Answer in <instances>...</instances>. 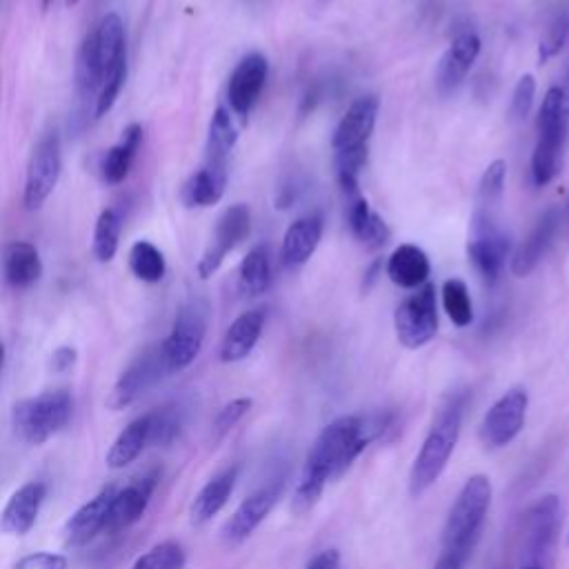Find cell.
<instances>
[{
  "label": "cell",
  "mask_w": 569,
  "mask_h": 569,
  "mask_svg": "<svg viewBox=\"0 0 569 569\" xmlns=\"http://www.w3.org/2000/svg\"><path fill=\"white\" fill-rule=\"evenodd\" d=\"M239 143V130L232 121V113L225 107L214 111V119L209 125V141H207V158L214 165H227V156Z\"/></svg>",
  "instance_id": "cell-33"
},
{
  "label": "cell",
  "mask_w": 569,
  "mask_h": 569,
  "mask_svg": "<svg viewBox=\"0 0 569 569\" xmlns=\"http://www.w3.org/2000/svg\"><path fill=\"white\" fill-rule=\"evenodd\" d=\"M187 556L180 543L165 540L145 551L132 569H185Z\"/></svg>",
  "instance_id": "cell-40"
},
{
  "label": "cell",
  "mask_w": 569,
  "mask_h": 569,
  "mask_svg": "<svg viewBox=\"0 0 569 569\" xmlns=\"http://www.w3.org/2000/svg\"><path fill=\"white\" fill-rule=\"evenodd\" d=\"M74 401L67 390L43 392L34 398H25L14 407V427L23 440L43 445L56 436L72 418Z\"/></svg>",
  "instance_id": "cell-4"
},
{
  "label": "cell",
  "mask_w": 569,
  "mask_h": 569,
  "mask_svg": "<svg viewBox=\"0 0 569 569\" xmlns=\"http://www.w3.org/2000/svg\"><path fill=\"white\" fill-rule=\"evenodd\" d=\"M470 558L461 556V554H453V551H440L438 560L434 562L431 569H466Z\"/></svg>",
  "instance_id": "cell-48"
},
{
  "label": "cell",
  "mask_w": 569,
  "mask_h": 569,
  "mask_svg": "<svg viewBox=\"0 0 569 569\" xmlns=\"http://www.w3.org/2000/svg\"><path fill=\"white\" fill-rule=\"evenodd\" d=\"M429 259L416 245H401L387 261V276L403 289H418L427 283Z\"/></svg>",
  "instance_id": "cell-30"
},
{
  "label": "cell",
  "mask_w": 569,
  "mask_h": 569,
  "mask_svg": "<svg viewBox=\"0 0 569 569\" xmlns=\"http://www.w3.org/2000/svg\"><path fill=\"white\" fill-rule=\"evenodd\" d=\"M102 78L107 80L125 61V25L119 14H107L91 34Z\"/></svg>",
  "instance_id": "cell-23"
},
{
  "label": "cell",
  "mask_w": 569,
  "mask_h": 569,
  "mask_svg": "<svg viewBox=\"0 0 569 569\" xmlns=\"http://www.w3.org/2000/svg\"><path fill=\"white\" fill-rule=\"evenodd\" d=\"M14 569H67V558L63 554L39 551L21 558Z\"/></svg>",
  "instance_id": "cell-46"
},
{
  "label": "cell",
  "mask_w": 569,
  "mask_h": 569,
  "mask_svg": "<svg viewBox=\"0 0 569 569\" xmlns=\"http://www.w3.org/2000/svg\"><path fill=\"white\" fill-rule=\"evenodd\" d=\"M481 39L477 32L466 30L461 32L457 39L451 41L449 50L445 52V56L440 58L438 72H436V85L442 94L457 89L463 78L470 74V69L474 67V63L481 56Z\"/></svg>",
  "instance_id": "cell-15"
},
{
  "label": "cell",
  "mask_w": 569,
  "mask_h": 569,
  "mask_svg": "<svg viewBox=\"0 0 569 569\" xmlns=\"http://www.w3.org/2000/svg\"><path fill=\"white\" fill-rule=\"evenodd\" d=\"M510 239L496 225V218H474V237L468 245V256L479 276L485 283H496L507 256H510Z\"/></svg>",
  "instance_id": "cell-11"
},
{
  "label": "cell",
  "mask_w": 569,
  "mask_h": 569,
  "mask_svg": "<svg viewBox=\"0 0 569 569\" xmlns=\"http://www.w3.org/2000/svg\"><path fill=\"white\" fill-rule=\"evenodd\" d=\"M505 176H507V163L494 161L485 169L481 183H479V196H477V214L474 218H496V209L503 200L505 192Z\"/></svg>",
  "instance_id": "cell-35"
},
{
  "label": "cell",
  "mask_w": 569,
  "mask_h": 569,
  "mask_svg": "<svg viewBox=\"0 0 569 569\" xmlns=\"http://www.w3.org/2000/svg\"><path fill=\"white\" fill-rule=\"evenodd\" d=\"M368 165V145H354L346 150L333 152V169H336V180L340 189L346 192L348 200L361 196L359 192V176L361 169Z\"/></svg>",
  "instance_id": "cell-34"
},
{
  "label": "cell",
  "mask_w": 569,
  "mask_h": 569,
  "mask_svg": "<svg viewBox=\"0 0 569 569\" xmlns=\"http://www.w3.org/2000/svg\"><path fill=\"white\" fill-rule=\"evenodd\" d=\"M492 507V481L485 474H477L468 479L463 490L451 505L449 516L442 527V551L461 554L466 558L472 556L485 518Z\"/></svg>",
  "instance_id": "cell-3"
},
{
  "label": "cell",
  "mask_w": 569,
  "mask_h": 569,
  "mask_svg": "<svg viewBox=\"0 0 569 569\" xmlns=\"http://www.w3.org/2000/svg\"><path fill=\"white\" fill-rule=\"evenodd\" d=\"M398 343L407 350H420L438 331L436 287L423 285L416 294L405 298L394 314Z\"/></svg>",
  "instance_id": "cell-7"
},
{
  "label": "cell",
  "mask_w": 569,
  "mask_h": 569,
  "mask_svg": "<svg viewBox=\"0 0 569 569\" xmlns=\"http://www.w3.org/2000/svg\"><path fill=\"white\" fill-rule=\"evenodd\" d=\"M74 76H76V89H78L80 96L96 94L102 87V83H105L100 65H98V56H96V47H94L91 34L83 41V45L78 50Z\"/></svg>",
  "instance_id": "cell-39"
},
{
  "label": "cell",
  "mask_w": 569,
  "mask_h": 569,
  "mask_svg": "<svg viewBox=\"0 0 569 569\" xmlns=\"http://www.w3.org/2000/svg\"><path fill=\"white\" fill-rule=\"evenodd\" d=\"M270 63L261 52L248 54L237 69L230 76V85H227V100H230L232 109L241 119H248L254 105L259 102L263 87L267 83Z\"/></svg>",
  "instance_id": "cell-13"
},
{
  "label": "cell",
  "mask_w": 569,
  "mask_h": 569,
  "mask_svg": "<svg viewBox=\"0 0 569 569\" xmlns=\"http://www.w3.org/2000/svg\"><path fill=\"white\" fill-rule=\"evenodd\" d=\"M348 220H350V230L352 234L368 248V250H381L390 243L392 232L387 222L370 209V203L363 196L350 198L348 200Z\"/></svg>",
  "instance_id": "cell-28"
},
{
  "label": "cell",
  "mask_w": 569,
  "mask_h": 569,
  "mask_svg": "<svg viewBox=\"0 0 569 569\" xmlns=\"http://www.w3.org/2000/svg\"><path fill=\"white\" fill-rule=\"evenodd\" d=\"M320 239H322V216L320 214L300 216L287 227L285 232L283 250H281L283 263L287 267L305 265L314 256Z\"/></svg>",
  "instance_id": "cell-22"
},
{
  "label": "cell",
  "mask_w": 569,
  "mask_h": 569,
  "mask_svg": "<svg viewBox=\"0 0 569 569\" xmlns=\"http://www.w3.org/2000/svg\"><path fill=\"white\" fill-rule=\"evenodd\" d=\"M252 232V214L250 207L239 203L232 205L230 209H225V214L218 218L216 230L211 237V245L205 250L200 263H198V276L207 281L218 272L227 254L234 252Z\"/></svg>",
  "instance_id": "cell-9"
},
{
  "label": "cell",
  "mask_w": 569,
  "mask_h": 569,
  "mask_svg": "<svg viewBox=\"0 0 569 569\" xmlns=\"http://www.w3.org/2000/svg\"><path fill=\"white\" fill-rule=\"evenodd\" d=\"M50 3H52V0H43V10H47V8H50Z\"/></svg>",
  "instance_id": "cell-55"
},
{
  "label": "cell",
  "mask_w": 569,
  "mask_h": 569,
  "mask_svg": "<svg viewBox=\"0 0 569 569\" xmlns=\"http://www.w3.org/2000/svg\"><path fill=\"white\" fill-rule=\"evenodd\" d=\"M558 211L556 209H547L538 222L534 225V230L529 232V237L521 243V248L514 252L512 256V274L518 276V278H525L529 276L538 263L543 261V256L547 254L554 237H556V230H558Z\"/></svg>",
  "instance_id": "cell-19"
},
{
  "label": "cell",
  "mask_w": 569,
  "mask_h": 569,
  "mask_svg": "<svg viewBox=\"0 0 569 569\" xmlns=\"http://www.w3.org/2000/svg\"><path fill=\"white\" fill-rule=\"evenodd\" d=\"M527 407H529V396L525 390L514 387L507 394H503L481 420V427H479L481 442L490 449H501L514 442V438L525 427Z\"/></svg>",
  "instance_id": "cell-8"
},
{
  "label": "cell",
  "mask_w": 569,
  "mask_h": 569,
  "mask_svg": "<svg viewBox=\"0 0 569 569\" xmlns=\"http://www.w3.org/2000/svg\"><path fill=\"white\" fill-rule=\"evenodd\" d=\"M154 490H156V477H145L141 481H134L125 490L113 494L105 532L117 534V532L132 527L150 507Z\"/></svg>",
  "instance_id": "cell-16"
},
{
  "label": "cell",
  "mask_w": 569,
  "mask_h": 569,
  "mask_svg": "<svg viewBox=\"0 0 569 569\" xmlns=\"http://www.w3.org/2000/svg\"><path fill=\"white\" fill-rule=\"evenodd\" d=\"M207 333V305L192 300L176 314L169 336L163 340L161 354L167 368V374L187 370L200 354Z\"/></svg>",
  "instance_id": "cell-5"
},
{
  "label": "cell",
  "mask_w": 569,
  "mask_h": 569,
  "mask_svg": "<svg viewBox=\"0 0 569 569\" xmlns=\"http://www.w3.org/2000/svg\"><path fill=\"white\" fill-rule=\"evenodd\" d=\"M305 569H340V554H338V549L320 551Z\"/></svg>",
  "instance_id": "cell-47"
},
{
  "label": "cell",
  "mask_w": 569,
  "mask_h": 569,
  "mask_svg": "<svg viewBox=\"0 0 569 569\" xmlns=\"http://www.w3.org/2000/svg\"><path fill=\"white\" fill-rule=\"evenodd\" d=\"M125 78H128V63H123L117 72H113V74L102 83L100 94H98V98H96V109H94L96 119H102L105 113L111 111L113 102H117V98H119V94H121V89H123V85H125Z\"/></svg>",
  "instance_id": "cell-43"
},
{
  "label": "cell",
  "mask_w": 569,
  "mask_h": 569,
  "mask_svg": "<svg viewBox=\"0 0 569 569\" xmlns=\"http://www.w3.org/2000/svg\"><path fill=\"white\" fill-rule=\"evenodd\" d=\"M381 270H383V261H374V263L370 265V270H368V274H365V283H363V289H365V292H370V289L374 287V283L379 281Z\"/></svg>",
  "instance_id": "cell-51"
},
{
  "label": "cell",
  "mask_w": 569,
  "mask_h": 569,
  "mask_svg": "<svg viewBox=\"0 0 569 569\" xmlns=\"http://www.w3.org/2000/svg\"><path fill=\"white\" fill-rule=\"evenodd\" d=\"M3 276L12 289H30L43 276L41 254L32 243L17 241L3 250Z\"/></svg>",
  "instance_id": "cell-24"
},
{
  "label": "cell",
  "mask_w": 569,
  "mask_h": 569,
  "mask_svg": "<svg viewBox=\"0 0 569 569\" xmlns=\"http://www.w3.org/2000/svg\"><path fill=\"white\" fill-rule=\"evenodd\" d=\"M117 494L113 488H105L89 503H85L65 525V543L67 547H83L94 540L107 527V514L111 499Z\"/></svg>",
  "instance_id": "cell-21"
},
{
  "label": "cell",
  "mask_w": 569,
  "mask_h": 569,
  "mask_svg": "<svg viewBox=\"0 0 569 569\" xmlns=\"http://www.w3.org/2000/svg\"><path fill=\"white\" fill-rule=\"evenodd\" d=\"M521 569H554V567H547V565H540V562H523Z\"/></svg>",
  "instance_id": "cell-52"
},
{
  "label": "cell",
  "mask_w": 569,
  "mask_h": 569,
  "mask_svg": "<svg viewBox=\"0 0 569 569\" xmlns=\"http://www.w3.org/2000/svg\"><path fill=\"white\" fill-rule=\"evenodd\" d=\"M76 363V350L74 348H58L52 357V368L56 372H67Z\"/></svg>",
  "instance_id": "cell-49"
},
{
  "label": "cell",
  "mask_w": 569,
  "mask_h": 569,
  "mask_svg": "<svg viewBox=\"0 0 569 569\" xmlns=\"http://www.w3.org/2000/svg\"><path fill=\"white\" fill-rule=\"evenodd\" d=\"M283 494V485L274 483V485H265L259 492L250 494L239 510L230 516L220 529V538L227 547H239L243 545L261 525L263 521L272 514V510L276 507V503L281 501Z\"/></svg>",
  "instance_id": "cell-12"
},
{
  "label": "cell",
  "mask_w": 569,
  "mask_h": 569,
  "mask_svg": "<svg viewBox=\"0 0 569 569\" xmlns=\"http://www.w3.org/2000/svg\"><path fill=\"white\" fill-rule=\"evenodd\" d=\"M267 320V311L261 309H250L241 314L230 329H227L222 343H220V361L222 363H239L252 354L256 348L259 338L263 333Z\"/></svg>",
  "instance_id": "cell-20"
},
{
  "label": "cell",
  "mask_w": 569,
  "mask_h": 569,
  "mask_svg": "<svg viewBox=\"0 0 569 569\" xmlns=\"http://www.w3.org/2000/svg\"><path fill=\"white\" fill-rule=\"evenodd\" d=\"M442 307L457 327H470L474 320V307L470 289L461 278H449L442 283Z\"/></svg>",
  "instance_id": "cell-38"
},
{
  "label": "cell",
  "mask_w": 569,
  "mask_h": 569,
  "mask_svg": "<svg viewBox=\"0 0 569 569\" xmlns=\"http://www.w3.org/2000/svg\"><path fill=\"white\" fill-rule=\"evenodd\" d=\"M152 442V414L132 420L107 451V466L111 470H123L134 463L145 447Z\"/></svg>",
  "instance_id": "cell-26"
},
{
  "label": "cell",
  "mask_w": 569,
  "mask_h": 569,
  "mask_svg": "<svg viewBox=\"0 0 569 569\" xmlns=\"http://www.w3.org/2000/svg\"><path fill=\"white\" fill-rule=\"evenodd\" d=\"M3 363H6V346L0 343V370H3Z\"/></svg>",
  "instance_id": "cell-53"
},
{
  "label": "cell",
  "mask_w": 569,
  "mask_h": 569,
  "mask_svg": "<svg viewBox=\"0 0 569 569\" xmlns=\"http://www.w3.org/2000/svg\"><path fill=\"white\" fill-rule=\"evenodd\" d=\"M78 3H80V0H65L67 8H74V6H78Z\"/></svg>",
  "instance_id": "cell-54"
},
{
  "label": "cell",
  "mask_w": 569,
  "mask_h": 569,
  "mask_svg": "<svg viewBox=\"0 0 569 569\" xmlns=\"http://www.w3.org/2000/svg\"><path fill=\"white\" fill-rule=\"evenodd\" d=\"M130 270L143 283H161L167 265L163 252L150 241H136L130 250Z\"/></svg>",
  "instance_id": "cell-36"
},
{
  "label": "cell",
  "mask_w": 569,
  "mask_h": 569,
  "mask_svg": "<svg viewBox=\"0 0 569 569\" xmlns=\"http://www.w3.org/2000/svg\"><path fill=\"white\" fill-rule=\"evenodd\" d=\"M318 98H320L318 87H309V89H307V94L303 96V102H300V117H305V113H309V111L316 107Z\"/></svg>",
  "instance_id": "cell-50"
},
{
  "label": "cell",
  "mask_w": 569,
  "mask_h": 569,
  "mask_svg": "<svg viewBox=\"0 0 569 569\" xmlns=\"http://www.w3.org/2000/svg\"><path fill=\"white\" fill-rule=\"evenodd\" d=\"M225 187H227V165L207 163L185 183L183 203L187 207H211L222 198Z\"/></svg>",
  "instance_id": "cell-31"
},
{
  "label": "cell",
  "mask_w": 569,
  "mask_h": 569,
  "mask_svg": "<svg viewBox=\"0 0 569 569\" xmlns=\"http://www.w3.org/2000/svg\"><path fill=\"white\" fill-rule=\"evenodd\" d=\"M383 429L381 423H370L363 416H340L322 427L307 451L292 510L307 514L320 501L325 485L343 477Z\"/></svg>",
  "instance_id": "cell-1"
},
{
  "label": "cell",
  "mask_w": 569,
  "mask_h": 569,
  "mask_svg": "<svg viewBox=\"0 0 569 569\" xmlns=\"http://www.w3.org/2000/svg\"><path fill=\"white\" fill-rule=\"evenodd\" d=\"M534 96H536V80L532 74H525L518 78L516 87H514V96H512V109L510 117L514 123H523L534 105Z\"/></svg>",
  "instance_id": "cell-42"
},
{
  "label": "cell",
  "mask_w": 569,
  "mask_h": 569,
  "mask_svg": "<svg viewBox=\"0 0 569 569\" xmlns=\"http://www.w3.org/2000/svg\"><path fill=\"white\" fill-rule=\"evenodd\" d=\"M239 481V468H230L220 474H216L194 499L189 507V521L192 525L200 527L209 523L225 505L230 501L234 488Z\"/></svg>",
  "instance_id": "cell-25"
},
{
  "label": "cell",
  "mask_w": 569,
  "mask_h": 569,
  "mask_svg": "<svg viewBox=\"0 0 569 569\" xmlns=\"http://www.w3.org/2000/svg\"><path fill=\"white\" fill-rule=\"evenodd\" d=\"M63 169V152H61V136L56 132H50L41 143L36 145L30 167H28V180H25V209L34 211L41 209L43 203L52 196V192L58 185Z\"/></svg>",
  "instance_id": "cell-10"
},
{
  "label": "cell",
  "mask_w": 569,
  "mask_h": 569,
  "mask_svg": "<svg viewBox=\"0 0 569 569\" xmlns=\"http://www.w3.org/2000/svg\"><path fill=\"white\" fill-rule=\"evenodd\" d=\"M567 34H569V17L565 10H560L551 17V21L547 23L545 34L540 39V47H538L540 63H547L551 56H556L562 50Z\"/></svg>",
  "instance_id": "cell-41"
},
{
  "label": "cell",
  "mask_w": 569,
  "mask_h": 569,
  "mask_svg": "<svg viewBox=\"0 0 569 569\" xmlns=\"http://www.w3.org/2000/svg\"><path fill=\"white\" fill-rule=\"evenodd\" d=\"M45 496H47L45 483L34 481L19 488L8 501L3 514H0V529L10 536H25L36 525Z\"/></svg>",
  "instance_id": "cell-17"
},
{
  "label": "cell",
  "mask_w": 569,
  "mask_h": 569,
  "mask_svg": "<svg viewBox=\"0 0 569 569\" xmlns=\"http://www.w3.org/2000/svg\"><path fill=\"white\" fill-rule=\"evenodd\" d=\"M141 143H143V128L134 123L123 132V139L119 145H113L102 154L100 176L107 185H119L130 176Z\"/></svg>",
  "instance_id": "cell-27"
},
{
  "label": "cell",
  "mask_w": 569,
  "mask_h": 569,
  "mask_svg": "<svg viewBox=\"0 0 569 569\" xmlns=\"http://www.w3.org/2000/svg\"><path fill=\"white\" fill-rule=\"evenodd\" d=\"M466 405H468L466 390L449 392L440 403L436 418L416 453L409 472V494L414 499H420L442 477L463 429Z\"/></svg>",
  "instance_id": "cell-2"
},
{
  "label": "cell",
  "mask_w": 569,
  "mask_h": 569,
  "mask_svg": "<svg viewBox=\"0 0 569 569\" xmlns=\"http://www.w3.org/2000/svg\"><path fill=\"white\" fill-rule=\"evenodd\" d=\"M567 545H569V534H567Z\"/></svg>",
  "instance_id": "cell-56"
},
{
  "label": "cell",
  "mask_w": 569,
  "mask_h": 569,
  "mask_svg": "<svg viewBox=\"0 0 569 569\" xmlns=\"http://www.w3.org/2000/svg\"><path fill=\"white\" fill-rule=\"evenodd\" d=\"M379 107H381V102L376 96H363L357 102H352V107L346 111V117L340 119V123L331 136L333 152L354 147V145H368V141L374 132V125H376Z\"/></svg>",
  "instance_id": "cell-18"
},
{
  "label": "cell",
  "mask_w": 569,
  "mask_h": 569,
  "mask_svg": "<svg viewBox=\"0 0 569 569\" xmlns=\"http://www.w3.org/2000/svg\"><path fill=\"white\" fill-rule=\"evenodd\" d=\"M252 405H254L252 398H234L232 403H227V405L218 412V416H216V420H214V431H216V436L220 438V436H225L230 429H234V427L241 423V418H245V416L250 414Z\"/></svg>",
  "instance_id": "cell-44"
},
{
  "label": "cell",
  "mask_w": 569,
  "mask_h": 569,
  "mask_svg": "<svg viewBox=\"0 0 569 569\" xmlns=\"http://www.w3.org/2000/svg\"><path fill=\"white\" fill-rule=\"evenodd\" d=\"M569 128H556V130H540L538 141L532 154V183L536 187L547 185L556 174L560 165V154L567 141Z\"/></svg>",
  "instance_id": "cell-29"
},
{
  "label": "cell",
  "mask_w": 569,
  "mask_h": 569,
  "mask_svg": "<svg viewBox=\"0 0 569 569\" xmlns=\"http://www.w3.org/2000/svg\"><path fill=\"white\" fill-rule=\"evenodd\" d=\"M180 431V420L174 412H152V442H172Z\"/></svg>",
  "instance_id": "cell-45"
},
{
  "label": "cell",
  "mask_w": 569,
  "mask_h": 569,
  "mask_svg": "<svg viewBox=\"0 0 569 569\" xmlns=\"http://www.w3.org/2000/svg\"><path fill=\"white\" fill-rule=\"evenodd\" d=\"M119 241H121V216H119V211L105 209L96 220L94 256L100 263L113 261V256H117V252H119Z\"/></svg>",
  "instance_id": "cell-37"
},
{
  "label": "cell",
  "mask_w": 569,
  "mask_h": 569,
  "mask_svg": "<svg viewBox=\"0 0 569 569\" xmlns=\"http://www.w3.org/2000/svg\"><path fill=\"white\" fill-rule=\"evenodd\" d=\"M272 285V256L267 245H256L241 263L239 289L250 296H263Z\"/></svg>",
  "instance_id": "cell-32"
},
{
  "label": "cell",
  "mask_w": 569,
  "mask_h": 569,
  "mask_svg": "<svg viewBox=\"0 0 569 569\" xmlns=\"http://www.w3.org/2000/svg\"><path fill=\"white\" fill-rule=\"evenodd\" d=\"M163 374H167L161 348L145 352L139 361H134L113 385V392L109 396L111 409H125L130 407L147 387H152Z\"/></svg>",
  "instance_id": "cell-14"
},
{
  "label": "cell",
  "mask_w": 569,
  "mask_h": 569,
  "mask_svg": "<svg viewBox=\"0 0 569 569\" xmlns=\"http://www.w3.org/2000/svg\"><path fill=\"white\" fill-rule=\"evenodd\" d=\"M560 529H562L560 499L554 494L538 499L525 516L523 562H540V565L554 567Z\"/></svg>",
  "instance_id": "cell-6"
}]
</instances>
